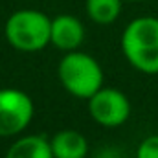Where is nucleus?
Segmentation results:
<instances>
[{"label": "nucleus", "instance_id": "9", "mask_svg": "<svg viewBox=\"0 0 158 158\" xmlns=\"http://www.w3.org/2000/svg\"><path fill=\"white\" fill-rule=\"evenodd\" d=\"M123 0H86V15L92 22L109 26L116 22L121 13Z\"/></svg>", "mask_w": 158, "mask_h": 158}, {"label": "nucleus", "instance_id": "3", "mask_svg": "<svg viewBox=\"0 0 158 158\" xmlns=\"http://www.w3.org/2000/svg\"><path fill=\"white\" fill-rule=\"evenodd\" d=\"M52 19L39 9H19L11 13L4 26L9 46L19 52L35 53L50 44Z\"/></svg>", "mask_w": 158, "mask_h": 158}, {"label": "nucleus", "instance_id": "5", "mask_svg": "<svg viewBox=\"0 0 158 158\" xmlns=\"http://www.w3.org/2000/svg\"><path fill=\"white\" fill-rule=\"evenodd\" d=\"M86 101H88L90 118L101 127H109V129L119 127L131 116V101L118 88L101 86Z\"/></svg>", "mask_w": 158, "mask_h": 158}, {"label": "nucleus", "instance_id": "4", "mask_svg": "<svg viewBox=\"0 0 158 158\" xmlns=\"http://www.w3.org/2000/svg\"><path fill=\"white\" fill-rule=\"evenodd\" d=\"M33 101L19 88H0V138L20 134L33 119Z\"/></svg>", "mask_w": 158, "mask_h": 158}, {"label": "nucleus", "instance_id": "6", "mask_svg": "<svg viewBox=\"0 0 158 158\" xmlns=\"http://www.w3.org/2000/svg\"><path fill=\"white\" fill-rule=\"evenodd\" d=\"M85 40V26L74 15H57L52 19V30H50V44H53L57 50L72 52L79 50V46Z\"/></svg>", "mask_w": 158, "mask_h": 158}, {"label": "nucleus", "instance_id": "1", "mask_svg": "<svg viewBox=\"0 0 158 158\" xmlns=\"http://www.w3.org/2000/svg\"><path fill=\"white\" fill-rule=\"evenodd\" d=\"M121 52L129 64L142 74H158V19L138 17L121 35Z\"/></svg>", "mask_w": 158, "mask_h": 158}, {"label": "nucleus", "instance_id": "10", "mask_svg": "<svg viewBox=\"0 0 158 158\" xmlns=\"http://www.w3.org/2000/svg\"><path fill=\"white\" fill-rule=\"evenodd\" d=\"M136 158H158V134H151L140 142Z\"/></svg>", "mask_w": 158, "mask_h": 158}, {"label": "nucleus", "instance_id": "8", "mask_svg": "<svg viewBox=\"0 0 158 158\" xmlns=\"http://www.w3.org/2000/svg\"><path fill=\"white\" fill-rule=\"evenodd\" d=\"M4 158H53L50 140L39 134H28L22 138H17Z\"/></svg>", "mask_w": 158, "mask_h": 158}, {"label": "nucleus", "instance_id": "2", "mask_svg": "<svg viewBox=\"0 0 158 158\" xmlns=\"http://www.w3.org/2000/svg\"><path fill=\"white\" fill-rule=\"evenodd\" d=\"M57 77L63 88L79 99H88L103 86V68L88 53L72 50L66 52L57 64Z\"/></svg>", "mask_w": 158, "mask_h": 158}, {"label": "nucleus", "instance_id": "7", "mask_svg": "<svg viewBox=\"0 0 158 158\" xmlns=\"http://www.w3.org/2000/svg\"><path fill=\"white\" fill-rule=\"evenodd\" d=\"M50 147L53 158H86L88 142L85 134L74 129H64L50 138Z\"/></svg>", "mask_w": 158, "mask_h": 158}, {"label": "nucleus", "instance_id": "11", "mask_svg": "<svg viewBox=\"0 0 158 158\" xmlns=\"http://www.w3.org/2000/svg\"><path fill=\"white\" fill-rule=\"evenodd\" d=\"M129 2H140V0H129Z\"/></svg>", "mask_w": 158, "mask_h": 158}]
</instances>
